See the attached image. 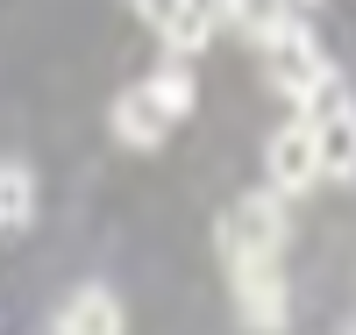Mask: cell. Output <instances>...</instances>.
<instances>
[{
	"label": "cell",
	"mask_w": 356,
	"mask_h": 335,
	"mask_svg": "<svg viewBox=\"0 0 356 335\" xmlns=\"http://www.w3.org/2000/svg\"><path fill=\"white\" fill-rule=\"evenodd\" d=\"M264 171H271V193H307L314 178H321V150H314V136H307L300 114L264 143Z\"/></svg>",
	"instance_id": "obj_5"
},
{
	"label": "cell",
	"mask_w": 356,
	"mask_h": 335,
	"mask_svg": "<svg viewBox=\"0 0 356 335\" xmlns=\"http://www.w3.org/2000/svg\"><path fill=\"white\" fill-rule=\"evenodd\" d=\"M300 121H307V136L321 150V171L328 178H356V100L342 86H328L314 107H300Z\"/></svg>",
	"instance_id": "obj_3"
},
{
	"label": "cell",
	"mask_w": 356,
	"mask_h": 335,
	"mask_svg": "<svg viewBox=\"0 0 356 335\" xmlns=\"http://www.w3.org/2000/svg\"><path fill=\"white\" fill-rule=\"evenodd\" d=\"M193 8H207V15H214V0H193Z\"/></svg>",
	"instance_id": "obj_12"
},
{
	"label": "cell",
	"mask_w": 356,
	"mask_h": 335,
	"mask_svg": "<svg viewBox=\"0 0 356 335\" xmlns=\"http://www.w3.org/2000/svg\"><path fill=\"white\" fill-rule=\"evenodd\" d=\"M129 321H122V299H114L107 286H79L65 307H57V321H50V335H122Z\"/></svg>",
	"instance_id": "obj_7"
},
{
	"label": "cell",
	"mask_w": 356,
	"mask_h": 335,
	"mask_svg": "<svg viewBox=\"0 0 356 335\" xmlns=\"http://www.w3.org/2000/svg\"><path fill=\"white\" fill-rule=\"evenodd\" d=\"M349 335H356V328H349Z\"/></svg>",
	"instance_id": "obj_13"
},
{
	"label": "cell",
	"mask_w": 356,
	"mask_h": 335,
	"mask_svg": "<svg viewBox=\"0 0 356 335\" xmlns=\"http://www.w3.org/2000/svg\"><path fill=\"white\" fill-rule=\"evenodd\" d=\"M29 215H36V171L29 164H0V228H29Z\"/></svg>",
	"instance_id": "obj_9"
},
{
	"label": "cell",
	"mask_w": 356,
	"mask_h": 335,
	"mask_svg": "<svg viewBox=\"0 0 356 335\" xmlns=\"http://www.w3.org/2000/svg\"><path fill=\"white\" fill-rule=\"evenodd\" d=\"M221 15H228L235 29H250V36L264 43V36L285 22V0H221Z\"/></svg>",
	"instance_id": "obj_11"
},
{
	"label": "cell",
	"mask_w": 356,
	"mask_h": 335,
	"mask_svg": "<svg viewBox=\"0 0 356 335\" xmlns=\"http://www.w3.org/2000/svg\"><path fill=\"white\" fill-rule=\"evenodd\" d=\"M107 129H114V143H129V150H157L171 121L157 114V100L143 93V86H129V93L107 107Z\"/></svg>",
	"instance_id": "obj_8"
},
{
	"label": "cell",
	"mask_w": 356,
	"mask_h": 335,
	"mask_svg": "<svg viewBox=\"0 0 356 335\" xmlns=\"http://www.w3.org/2000/svg\"><path fill=\"white\" fill-rule=\"evenodd\" d=\"M143 93L157 100L164 121H186V114H193V72H186V65H164V72L143 79Z\"/></svg>",
	"instance_id": "obj_10"
},
{
	"label": "cell",
	"mask_w": 356,
	"mask_h": 335,
	"mask_svg": "<svg viewBox=\"0 0 356 335\" xmlns=\"http://www.w3.org/2000/svg\"><path fill=\"white\" fill-rule=\"evenodd\" d=\"M235 279V307H243V328L250 335H285V279H278V264H250V271H228Z\"/></svg>",
	"instance_id": "obj_4"
},
{
	"label": "cell",
	"mask_w": 356,
	"mask_h": 335,
	"mask_svg": "<svg viewBox=\"0 0 356 335\" xmlns=\"http://www.w3.org/2000/svg\"><path fill=\"white\" fill-rule=\"evenodd\" d=\"M264 72H271V86H278L292 107H314V100L335 86L328 50L314 43V29H307V22H278L271 36H264Z\"/></svg>",
	"instance_id": "obj_2"
},
{
	"label": "cell",
	"mask_w": 356,
	"mask_h": 335,
	"mask_svg": "<svg viewBox=\"0 0 356 335\" xmlns=\"http://www.w3.org/2000/svg\"><path fill=\"white\" fill-rule=\"evenodd\" d=\"M129 8L150 22V29H157V36H164L178 57H193V50L207 43V29H214V15H207V8H193V0H129Z\"/></svg>",
	"instance_id": "obj_6"
},
{
	"label": "cell",
	"mask_w": 356,
	"mask_h": 335,
	"mask_svg": "<svg viewBox=\"0 0 356 335\" xmlns=\"http://www.w3.org/2000/svg\"><path fill=\"white\" fill-rule=\"evenodd\" d=\"M214 242H221V264H228V271L278 264V250H285V200H278L271 186H264V193H243V200L221 215Z\"/></svg>",
	"instance_id": "obj_1"
}]
</instances>
